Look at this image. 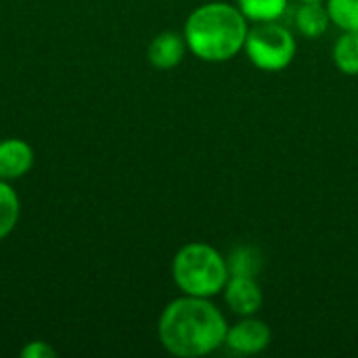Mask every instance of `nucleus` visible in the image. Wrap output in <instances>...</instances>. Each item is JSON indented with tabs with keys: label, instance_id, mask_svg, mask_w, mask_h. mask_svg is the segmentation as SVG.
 <instances>
[{
	"label": "nucleus",
	"instance_id": "obj_15",
	"mask_svg": "<svg viewBox=\"0 0 358 358\" xmlns=\"http://www.w3.org/2000/svg\"><path fill=\"white\" fill-rule=\"evenodd\" d=\"M57 352L46 344V342H27L23 348H21V358H55Z\"/></svg>",
	"mask_w": 358,
	"mask_h": 358
},
{
	"label": "nucleus",
	"instance_id": "obj_9",
	"mask_svg": "<svg viewBox=\"0 0 358 358\" xmlns=\"http://www.w3.org/2000/svg\"><path fill=\"white\" fill-rule=\"evenodd\" d=\"M294 25L300 36L308 40H319L327 34L331 17L325 2H300L294 13Z\"/></svg>",
	"mask_w": 358,
	"mask_h": 358
},
{
	"label": "nucleus",
	"instance_id": "obj_1",
	"mask_svg": "<svg viewBox=\"0 0 358 358\" xmlns=\"http://www.w3.org/2000/svg\"><path fill=\"white\" fill-rule=\"evenodd\" d=\"M229 323L212 298L180 296L166 304L157 321L164 350L178 358H201L224 346Z\"/></svg>",
	"mask_w": 358,
	"mask_h": 358
},
{
	"label": "nucleus",
	"instance_id": "obj_12",
	"mask_svg": "<svg viewBox=\"0 0 358 358\" xmlns=\"http://www.w3.org/2000/svg\"><path fill=\"white\" fill-rule=\"evenodd\" d=\"M227 264H229V273L231 275L258 277L262 266H264V258H262V252L258 248H254V245H239V248H235L227 256Z\"/></svg>",
	"mask_w": 358,
	"mask_h": 358
},
{
	"label": "nucleus",
	"instance_id": "obj_5",
	"mask_svg": "<svg viewBox=\"0 0 358 358\" xmlns=\"http://www.w3.org/2000/svg\"><path fill=\"white\" fill-rule=\"evenodd\" d=\"M273 342V331L271 327L260 321L256 315L254 317H239L235 325H229L224 346L241 357H254L264 352Z\"/></svg>",
	"mask_w": 358,
	"mask_h": 358
},
{
	"label": "nucleus",
	"instance_id": "obj_11",
	"mask_svg": "<svg viewBox=\"0 0 358 358\" xmlns=\"http://www.w3.org/2000/svg\"><path fill=\"white\" fill-rule=\"evenodd\" d=\"M239 10L250 23L281 21L289 8V0H237Z\"/></svg>",
	"mask_w": 358,
	"mask_h": 358
},
{
	"label": "nucleus",
	"instance_id": "obj_16",
	"mask_svg": "<svg viewBox=\"0 0 358 358\" xmlns=\"http://www.w3.org/2000/svg\"><path fill=\"white\" fill-rule=\"evenodd\" d=\"M298 2H325V0H298Z\"/></svg>",
	"mask_w": 358,
	"mask_h": 358
},
{
	"label": "nucleus",
	"instance_id": "obj_6",
	"mask_svg": "<svg viewBox=\"0 0 358 358\" xmlns=\"http://www.w3.org/2000/svg\"><path fill=\"white\" fill-rule=\"evenodd\" d=\"M224 304L237 317H254L264 304V294L256 277L231 275L224 289Z\"/></svg>",
	"mask_w": 358,
	"mask_h": 358
},
{
	"label": "nucleus",
	"instance_id": "obj_7",
	"mask_svg": "<svg viewBox=\"0 0 358 358\" xmlns=\"http://www.w3.org/2000/svg\"><path fill=\"white\" fill-rule=\"evenodd\" d=\"M189 46L185 34L178 31H162L157 34L147 48V59L155 69H174L182 63Z\"/></svg>",
	"mask_w": 358,
	"mask_h": 358
},
{
	"label": "nucleus",
	"instance_id": "obj_10",
	"mask_svg": "<svg viewBox=\"0 0 358 358\" xmlns=\"http://www.w3.org/2000/svg\"><path fill=\"white\" fill-rule=\"evenodd\" d=\"M331 59L338 71L344 76H358V31H342V36L334 42Z\"/></svg>",
	"mask_w": 358,
	"mask_h": 358
},
{
	"label": "nucleus",
	"instance_id": "obj_3",
	"mask_svg": "<svg viewBox=\"0 0 358 358\" xmlns=\"http://www.w3.org/2000/svg\"><path fill=\"white\" fill-rule=\"evenodd\" d=\"M227 258L210 243L191 241L182 245L172 260L174 285L185 296L214 298L222 294L229 281Z\"/></svg>",
	"mask_w": 358,
	"mask_h": 358
},
{
	"label": "nucleus",
	"instance_id": "obj_13",
	"mask_svg": "<svg viewBox=\"0 0 358 358\" xmlns=\"http://www.w3.org/2000/svg\"><path fill=\"white\" fill-rule=\"evenodd\" d=\"M19 212L21 203L15 189L10 187V182L0 180V241L15 231L19 222Z\"/></svg>",
	"mask_w": 358,
	"mask_h": 358
},
{
	"label": "nucleus",
	"instance_id": "obj_4",
	"mask_svg": "<svg viewBox=\"0 0 358 358\" xmlns=\"http://www.w3.org/2000/svg\"><path fill=\"white\" fill-rule=\"evenodd\" d=\"M298 42L292 29L279 21L254 23L248 31L243 52L260 71L277 73L292 65L296 59Z\"/></svg>",
	"mask_w": 358,
	"mask_h": 358
},
{
	"label": "nucleus",
	"instance_id": "obj_8",
	"mask_svg": "<svg viewBox=\"0 0 358 358\" xmlns=\"http://www.w3.org/2000/svg\"><path fill=\"white\" fill-rule=\"evenodd\" d=\"M34 166V149L21 138L0 141V180L23 178Z\"/></svg>",
	"mask_w": 358,
	"mask_h": 358
},
{
	"label": "nucleus",
	"instance_id": "obj_2",
	"mask_svg": "<svg viewBox=\"0 0 358 358\" xmlns=\"http://www.w3.org/2000/svg\"><path fill=\"white\" fill-rule=\"evenodd\" d=\"M250 21L237 4L203 2L185 21V40L193 57L206 63H224L243 52Z\"/></svg>",
	"mask_w": 358,
	"mask_h": 358
},
{
	"label": "nucleus",
	"instance_id": "obj_14",
	"mask_svg": "<svg viewBox=\"0 0 358 358\" xmlns=\"http://www.w3.org/2000/svg\"><path fill=\"white\" fill-rule=\"evenodd\" d=\"M331 23L342 31H358V0H325Z\"/></svg>",
	"mask_w": 358,
	"mask_h": 358
}]
</instances>
